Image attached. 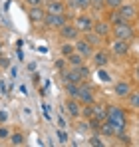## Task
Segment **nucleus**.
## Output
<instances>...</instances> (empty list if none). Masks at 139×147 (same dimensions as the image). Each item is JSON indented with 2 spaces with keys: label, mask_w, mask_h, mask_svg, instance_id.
I'll return each mask as SVG.
<instances>
[{
  "label": "nucleus",
  "mask_w": 139,
  "mask_h": 147,
  "mask_svg": "<svg viewBox=\"0 0 139 147\" xmlns=\"http://www.w3.org/2000/svg\"><path fill=\"white\" fill-rule=\"evenodd\" d=\"M105 121H109L113 127H115L117 133H121V131H125V127H127V119H125V113L115 107V105H107V115H105Z\"/></svg>",
  "instance_id": "1"
},
{
  "label": "nucleus",
  "mask_w": 139,
  "mask_h": 147,
  "mask_svg": "<svg viewBox=\"0 0 139 147\" xmlns=\"http://www.w3.org/2000/svg\"><path fill=\"white\" fill-rule=\"evenodd\" d=\"M111 34H113L115 40H131L135 36V30H133V24L131 22L121 20V22L111 26Z\"/></svg>",
  "instance_id": "2"
},
{
  "label": "nucleus",
  "mask_w": 139,
  "mask_h": 147,
  "mask_svg": "<svg viewBox=\"0 0 139 147\" xmlns=\"http://www.w3.org/2000/svg\"><path fill=\"white\" fill-rule=\"evenodd\" d=\"M68 18L70 14H50V12H46V18H44L42 24L46 26V30H60L68 22Z\"/></svg>",
  "instance_id": "3"
},
{
  "label": "nucleus",
  "mask_w": 139,
  "mask_h": 147,
  "mask_svg": "<svg viewBox=\"0 0 139 147\" xmlns=\"http://www.w3.org/2000/svg\"><path fill=\"white\" fill-rule=\"evenodd\" d=\"M58 34H60V38H64L66 42H74V40H78V38L82 36V32L78 30V26L72 24V22H66V24L58 30Z\"/></svg>",
  "instance_id": "4"
},
{
  "label": "nucleus",
  "mask_w": 139,
  "mask_h": 147,
  "mask_svg": "<svg viewBox=\"0 0 139 147\" xmlns=\"http://www.w3.org/2000/svg\"><path fill=\"white\" fill-rule=\"evenodd\" d=\"M74 50H76L78 54H82L84 60H90V58L93 56V52H95V48H93L90 42H86L84 36H80L78 40H74Z\"/></svg>",
  "instance_id": "5"
},
{
  "label": "nucleus",
  "mask_w": 139,
  "mask_h": 147,
  "mask_svg": "<svg viewBox=\"0 0 139 147\" xmlns=\"http://www.w3.org/2000/svg\"><path fill=\"white\" fill-rule=\"evenodd\" d=\"M115 12L121 16V20H127V22H133V20L137 18V14H139V10L133 4H129V2H123L121 6H117Z\"/></svg>",
  "instance_id": "6"
},
{
  "label": "nucleus",
  "mask_w": 139,
  "mask_h": 147,
  "mask_svg": "<svg viewBox=\"0 0 139 147\" xmlns=\"http://www.w3.org/2000/svg\"><path fill=\"white\" fill-rule=\"evenodd\" d=\"M26 16H28V20L32 24H42L44 18H46V8L44 6H28Z\"/></svg>",
  "instance_id": "7"
},
{
  "label": "nucleus",
  "mask_w": 139,
  "mask_h": 147,
  "mask_svg": "<svg viewBox=\"0 0 139 147\" xmlns=\"http://www.w3.org/2000/svg\"><path fill=\"white\" fill-rule=\"evenodd\" d=\"M62 80H64V84H82V82H84V76L80 72V68L68 66V68L62 72Z\"/></svg>",
  "instance_id": "8"
},
{
  "label": "nucleus",
  "mask_w": 139,
  "mask_h": 147,
  "mask_svg": "<svg viewBox=\"0 0 139 147\" xmlns=\"http://www.w3.org/2000/svg\"><path fill=\"white\" fill-rule=\"evenodd\" d=\"M93 22H95V20H93L90 14H80V16L76 18V22H74V24L78 26V30H80L82 34H86V32L93 30Z\"/></svg>",
  "instance_id": "9"
},
{
  "label": "nucleus",
  "mask_w": 139,
  "mask_h": 147,
  "mask_svg": "<svg viewBox=\"0 0 139 147\" xmlns=\"http://www.w3.org/2000/svg\"><path fill=\"white\" fill-rule=\"evenodd\" d=\"M44 8L50 14H66L68 12V6H66L64 0H48L46 4H44Z\"/></svg>",
  "instance_id": "10"
},
{
  "label": "nucleus",
  "mask_w": 139,
  "mask_h": 147,
  "mask_svg": "<svg viewBox=\"0 0 139 147\" xmlns=\"http://www.w3.org/2000/svg\"><path fill=\"white\" fill-rule=\"evenodd\" d=\"M92 62L95 68H105L109 64V54L103 48H95V52H93V56H92Z\"/></svg>",
  "instance_id": "11"
},
{
  "label": "nucleus",
  "mask_w": 139,
  "mask_h": 147,
  "mask_svg": "<svg viewBox=\"0 0 139 147\" xmlns=\"http://www.w3.org/2000/svg\"><path fill=\"white\" fill-rule=\"evenodd\" d=\"M78 101H80L82 105H86V103H95L92 88H90L88 84H84V82L80 84V96H78Z\"/></svg>",
  "instance_id": "12"
},
{
  "label": "nucleus",
  "mask_w": 139,
  "mask_h": 147,
  "mask_svg": "<svg viewBox=\"0 0 139 147\" xmlns=\"http://www.w3.org/2000/svg\"><path fill=\"white\" fill-rule=\"evenodd\" d=\"M111 52L115 56H127L129 54V40H113Z\"/></svg>",
  "instance_id": "13"
},
{
  "label": "nucleus",
  "mask_w": 139,
  "mask_h": 147,
  "mask_svg": "<svg viewBox=\"0 0 139 147\" xmlns=\"http://www.w3.org/2000/svg\"><path fill=\"white\" fill-rule=\"evenodd\" d=\"M131 92L133 90H131V84L129 82H117L115 86H113V94H115L117 98H127Z\"/></svg>",
  "instance_id": "14"
},
{
  "label": "nucleus",
  "mask_w": 139,
  "mask_h": 147,
  "mask_svg": "<svg viewBox=\"0 0 139 147\" xmlns=\"http://www.w3.org/2000/svg\"><path fill=\"white\" fill-rule=\"evenodd\" d=\"M93 32L99 34V36H103V38H107L111 34V24L105 22V20H97V22H93Z\"/></svg>",
  "instance_id": "15"
},
{
  "label": "nucleus",
  "mask_w": 139,
  "mask_h": 147,
  "mask_svg": "<svg viewBox=\"0 0 139 147\" xmlns=\"http://www.w3.org/2000/svg\"><path fill=\"white\" fill-rule=\"evenodd\" d=\"M66 111H68L72 117H80V113H82V103H80L78 99H74V98H68V101H66Z\"/></svg>",
  "instance_id": "16"
},
{
  "label": "nucleus",
  "mask_w": 139,
  "mask_h": 147,
  "mask_svg": "<svg viewBox=\"0 0 139 147\" xmlns=\"http://www.w3.org/2000/svg\"><path fill=\"white\" fill-rule=\"evenodd\" d=\"M84 38H86V42H90L93 48H101L103 46V36H99V34H95L93 30H90V32H86V34H82Z\"/></svg>",
  "instance_id": "17"
},
{
  "label": "nucleus",
  "mask_w": 139,
  "mask_h": 147,
  "mask_svg": "<svg viewBox=\"0 0 139 147\" xmlns=\"http://www.w3.org/2000/svg\"><path fill=\"white\" fill-rule=\"evenodd\" d=\"M66 62H68V66H72V68H78V66H82V64H84V56H82V54H78V52L74 50L70 56H66Z\"/></svg>",
  "instance_id": "18"
},
{
  "label": "nucleus",
  "mask_w": 139,
  "mask_h": 147,
  "mask_svg": "<svg viewBox=\"0 0 139 147\" xmlns=\"http://www.w3.org/2000/svg\"><path fill=\"white\" fill-rule=\"evenodd\" d=\"M8 141H10V145H26V135H24L22 131H14V133H10V137H8Z\"/></svg>",
  "instance_id": "19"
},
{
  "label": "nucleus",
  "mask_w": 139,
  "mask_h": 147,
  "mask_svg": "<svg viewBox=\"0 0 139 147\" xmlns=\"http://www.w3.org/2000/svg\"><path fill=\"white\" fill-rule=\"evenodd\" d=\"M99 133H103L105 137H111V135H117L115 127L111 125L109 121H101V127H99Z\"/></svg>",
  "instance_id": "20"
},
{
  "label": "nucleus",
  "mask_w": 139,
  "mask_h": 147,
  "mask_svg": "<svg viewBox=\"0 0 139 147\" xmlns=\"http://www.w3.org/2000/svg\"><path fill=\"white\" fill-rule=\"evenodd\" d=\"M66 92H68V98L78 99V96H80V84H66Z\"/></svg>",
  "instance_id": "21"
},
{
  "label": "nucleus",
  "mask_w": 139,
  "mask_h": 147,
  "mask_svg": "<svg viewBox=\"0 0 139 147\" xmlns=\"http://www.w3.org/2000/svg\"><path fill=\"white\" fill-rule=\"evenodd\" d=\"M97 70H99V72H97V78H99V82H105V84H111V80H113V78H111V74L107 72L105 68H97Z\"/></svg>",
  "instance_id": "22"
},
{
  "label": "nucleus",
  "mask_w": 139,
  "mask_h": 147,
  "mask_svg": "<svg viewBox=\"0 0 139 147\" xmlns=\"http://www.w3.org/2000/svg\"><path fill=\"white\" fill-rule=\"evenodd\" d=\"M56 139L58 143H68V133L64 127H56Z\"/></svg>",
  "instance_id": "23"
},
{
  "label": "nucleus",
  "mask_w": 139,
  "mask_h": 147,
  "mask_svg": "<svg viewBox=\"0 0 139 147\" xmlns=\"http://www.w3.org/2000/svg\"><path fill=\"white\" fill-rule=\"evenodd\" d=\"M127 101H129L131 107H139V92H131L127 96Z\"/></svg>",
  "instance_id": "24"
},
{
  "label": "nucleus",
  "mask_w": 139,
  "mask_h": 147,
  "mask_svg": "<svg viewBox=\"0 0 139 147\" xmlns=\"http://www.w3.org/2000/svg\"><path fill=\"white\" fill-rule=\"evenodd\" d=\"M60 52H62V56H64V58L70 56V54L74 52V42H72V44H62V46H60Z\"/></svg>",
  "instance_id": "25"
},
{
  "label": "nucleus",
  "mask_w": 139,
  "mask_h": 147,
  "mask_svg": "<svg viewBox=\"0 0 139 147\" xmlns=\"http://www.w3.org/2000/svg\"><path fill=\"white\" fill-rule=\"evenodd\" d=\"M90 145H93V147H101V145H103V141H101V137H99L97 133H93V135H90Z\"/></svg>",
  "instance_id": "26"
},
{
  "label": "nucleus",
  "mask_w": 139,
  "mask_h": 147,
  "mask_svg": "<svg viewBox=\"0 0 139 147\" xmlns=\"http://www.w3.org/2000/svg\"><path fill=\"white\" fill-rule=\"evenodd\" d=\"M125 0H105L103 2V6H107V8H111V10H115L117 6H121Z\"/></svg>",
  "instance_id": "27"
},
{
  "label": "nucleus",
  "mask_w": 139,
  "mask_h": 147,
  "mask_svg": "<svg viewBox=\"0 0 139 147\" xmlns=\"http://www.w3.org/2000/svg\"><path fill=\"white\" fill-rule=\"evenodd\" d=\"M66 66H68L66 58H62V60H56V64H54V68H56V70H60V72H64V70H66Z\"/></svg>",
  "instance_id": "28"
},
{
  "label": "nucleus",
  "mask_w": 139,
  "mask_h": 147,
  "mask_svg": "<svg viewBox=\"0 0 139 147\" xmlns=\"http://www.w3.org/2000/svg\"><path fill=\"white\" fill-rule=\"evenodd\" d=\"M8 137H10V129L4 123V125H0V139H8Z\"/></svg>",
  "instance_id": "29"
},
{
  "label": "nucleus",
  "mask_w": 139,
  "mask_h": 147,
  "mask_svg": "<svg viewBox=\"0 0 139 147\" xmlns=\"http://www.w3.org/2000/svg\"><path fill=\"white\" fill-rule=\"evenodd\" d=\"M10 119V115H8V111H4V109H0V125H4V123H8Z\"/></svg>",
  "instance_id": "30"
},
{
  "label": "nucleus",
  "mask_w": 139,
  "mask_h": 147,
  "mask_svg": "<svg viewBox=\"0 0 139 147\" xmlns=\"http://www.w3.org/2000/svg\"><path fill=\"white\" fill-rule=\"evenodd\" d=\"M24 2H26V6H44L46 0H24Z\"/></svg>",
  "instance_id": "31"
},
{
  "label": "nucleus",
  "mask_w": 139,
  "mask_h": 147,
  "mask_svg": "<svg viewBox=\"0 0 139 147\" xmlns=\"http://www.w3.org/2000/svg\"><path fill=\"white\" fill-rule=\"evenodd\" d=\"M78 68H80V72H82L84 78H88V76H90V68H88L86 64H82V66H78Z\"/></svg>",
  "instance_id": "32"
},
{
  "label": "nucleus",
  "mask_w": 139,
  "mask_h": 147,
  "mask_svg": "<svg viewBox=\"0 0 139 147\" xmlns=\"http://www.w3.org/2000/svg\"><path fill=\"white\" fill-rule=\"evenodd\" d=\"M103 2H105V0H92V6L97 8V10H101V8H103Z\"/></svg>",
  "instance_id": "33"
},
{
  "label": "nucleus",
  "mask_w": 139,
  "mask_h": 147,
  "mask_svg": "<svg viewBox=\"0 0 139 147\" xmlns=\"http://www.w3.org/2000/svg\"><path fill=\"white\" fill-rule=\"evenodd\" d=\"M58 127H64V129L68 127V123H66V119H64V117H58Z\"/></svg>",
  "instance_id": "34"
},
{
  "label": "nucleus",
  "mask_w": 139,
  "mask_h": 147,
  "mask_svg": "<svg viewBox=\"0 0 139 147\" xmlns=\"http://www.w3.org/2000/svg\"><path fill=\"white\" fill-rule=\"evenodd\" d=\"M0 66H2V68H8V66H10L8 58H0Z\"/></svg>",
  "instance_id": "35"
},
{
  "label": "nucleus",
  "mask_w": 139,
  "mask_h": 147,
  "mask_svg": "<svg viewBox=\"0 0 139 147\" xmlns=\"http://www.w3.org/2000/svg\"><path fill=\"white\" fill-rule=\"evenodd\" d=\"M133 74H135V80H137V82H139V66H137V68H135V72H133Z\"/></svg>",
  "instance_id": "36"
},
{
  "label": "nucleus",
  "mask_w": 139,
  "mask_h": 147,
  "mask_svg": "<svg viewBox=\"0 0 139 147\" xmlns=\"http://www.w3.org/2000/svg\"><path fill=\"white\" fill-rule=\"evenodd\" d=\"M0 50H2V44H0Z\"/></svg>",
  "instance_id": "37"
}]
</instances>
